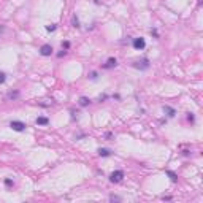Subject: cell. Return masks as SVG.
<instances>
[{"instance_id": "obj_1", "label": "cell", "mask_w": 203, "mask_h": 203, "mask_svg": "<svg viewBox=\"0 0 203 203\" xmlns=\"http://www.w3.org/2000/svg\"><path fill=\"white\" fill-rule=\"evenodd\" d=\"M10 127L13 129L14 132H24L27 125H25L24 122H21V121H11V122H10Z\"/></svg>"}, {"instance_id": "obj_2", "label": "cell", "mask_w": 203, "mask_h": 203, "mask_svg": "<svg viewBox=\"0 0 203 203\" xmlns=\"http://www.w3.org/2000/svg\"><path fill=\"white\" fill-rule=\"evenodd\" d=\"M122 178H124V172H122V170H116V172H113L110 175V181L111 182H121Z\"/></svg>"}, {"instance_id": "obj_3", "label": "cell", "mask_w": 203, "mask_h": 203, "mask_svg": "<svg viewBox=\"0 0 203 203\" xmlns=\"http://www.w3.org/2000/svg\"><path fill=\"white\" fill-rule=\"evenodd\" d=\"M132 65H133L135 68H138V70H148L149 68V60H148V59H141V60L133 62Z\"/></svg>"}, {"instance_id": "obj_4", "label": "cell", "mask_w": 203, "mask_h": 203, "mask_svg": "<svg viewBox=\"0 0 203 203\" xmlns=\"http://www.w3.org/2000/svg\"><path fill=\"white\" fill-rule=\"evenodd\" d=\"M133 48L135 49H138V51H141V49H145V46H146V42H145V38H135L133 40Z\"/></svg>"}, {"instance_id": "obj_5", "label": "cell", "mask_w": 203, "mask_h": 203, "mask_svg": "<svg viewBox=\"0 0 203 203\" xmlns=\"http://www.w3.org/2000/svg\"><path fill=\"white\" fill-rule=\"evenodd\" d=\"M52 51H54V49H52V46H51V45H43L42 48H40V54L45 56V57L51 56V54H52Z\"/></svg>"}, {"instance_id": "obj_6", "label": "cell", "mask_w": 203, "mask_h": 203, "mask_svg": "<svg viewBox=\"0 0 203 203\" xmlns=\"http://www.w3.org/2000/svg\"><path fill=\"white\" fill-rule=\"evenodd\" d=\"M117 65V60L114 57H110L107 60V64H103V68H107V70H110V68H114V67Z\"/></svg>"}, {"instance_id": "obj_7", "label": "cell", "mask_w": 203, "mask_h": 203, "mask_svg": "<svg viewBox=\"0 0 203 203\" xmlns=\"http://www.w3.org/2000/svg\"><path fill=\"white\" fill-rule=\"evenodd\" d=\"M163 113H165L168 117H175L176 111H175V108H172V107H168V105H165V107H163Z\"/></svg>"}, {"instance_id": "obj_8", "label": "cell", "mask_w": 203, "mask_h": 203, "mask_svg": "<svg viewBox=\"0 0 203 203\" xmlns=\"http://www.w3.org/2000/svg\"><path fill=\"white\" fill-rule=\"evenodd\" d=\"M98 155H100V157H110L111 151H110V149H107V148H100L98 149Z\"/></svg>"}, {"instance_id": "obj_9", "label": "cell", "mask_w": 203, "mask_h": 203, "mask_svg": "<svg viewBox=\"0 0 203 203\" xmlns=\"http://www.w3.org/2000/svg\"><path fill=\"white\" fill-rule=\"evenodd\" d=\"M37 124L38 125H48L49 119H48V117H45V116H40V117H37Z\"/></svg>"}, {"instance_id": "obj_10", "label": "cell", "mask_w": 203, "mask_h": 203, "mask_svg": "<svg viewBox=\"0 0 203 203\" xmlns=\"http://www.w3.org/2000/svg\"><path fill=\"white\" fill-rule=\"evenodd\" d=\"M17 97H19V90H11V92H8L7 98L8 100H16Z\"/></svg>"}, {"instance_id": "obj_11", "label": "cell", "mask_w": 203, "mask_h": 203, "mask_svg": "<svg viewBox=\"0 0 203 203\" xmlns=\"http://www.w3.org/2000/svg\"><path fill=\"white\" fill-rule=\"evenodd\" d=\"M89 103H90V100L87 98V97H81V98H79V107H87Z\"/></svg>"}, {"instance_id": "obj_12", "label": "cell", "mask_w": 203, "mask_h": 203, "mask_svg": "<svg viewBox=\"0 0 203 203\" xmlns=\"http://www.w3.org/2000/svg\"><path fill=\"white\" fill-rule=\"evenodd\" d=\"M167 175L170 176V179H172L173 182H176V181H178V176H176V173H173L172 170H167Z\"/></svg>"}, {"instance_id": "obj_13", "label": "cell", "mask_w": 203, "mask_h": 203, "mask_svg": "<svg viewBox=\"0 0 203 203\" xmlns=\"http://www.w3.org/2000/svg\"><path fill=\"white\" fill-rule=\"evenodd\" d=\"M72 24H73V27H79V21H78V17L76 16L72 17Z\"/></svg>"}, {"instance_id": "obj_14", "label": "cell", "mask_w": 203, "mask_h": 203, "mask_svg": "<svg viewBox=\"0 0 203 203\" xmlns=\"http://www.w3.org/2000/svg\"><path fill=\"white\" fill-rule=\"evenodd\" d=\"M5 81H7V75L3 72H0V84H3Z\"/></svg>"}, {"instance_id": "obj_15", "label": "cell", "mask_w": 203, "mask_h": 203, "mask_svg": "<svg viewBox=\"0 0 203 203\" xmlns=\"http://www.w3.org/2000/svg\"><path fill=\"white\" fill-rule=\"evenodd\" d=\"M46 30H48V32H54V30H56V24H51V25H46Z\"/></svg>"}, {"instance_id": "obj_16", "label": "cell", "mask_w": 203, "mask_h": 203, "mask_svg": "<svg viewBox=\"0 0 203 203\" xmlns=\"http://www.w3.org/2000/svg\"><path fill=\"white\" fill-rule=\"evenodd\" d=\"M187 121H189V122H194V121H195V117H194L192 113H187Z\"/></svg>"}, {"instance_id": "obj_17", "label": "cell", "mask_w": 203, "mask_h": 203, "mask_svg": "<svg viewBox=\"0 0 203 203\" xmlns=\"http://www.w3.org/2000/svg\"><path fill=\"white\" fill-rule=\"evenodd\" d=\"M5 184H7L8 187H10V186H13V181H11L10 178H7V179H5Z\"/></svg>"}, {"instance_id": "obj_18", "label": "cell", "mask_w": 203, "mask_h": 203, "mask_svg": "<svg viewBox=\"0 0 203 203\" xmlns=\"http://www.w3.org/2000/svg\"><path fill=\"white\" fill-rule=\"evenodd\" d=\"M62 48H65V49L70 48V42H64V43H62Z\"/></svg>"}, {"instance_id": "obj_19", "label": "cell", "mask_w": 203, "mask_h": 203, "mask_svg": "<svg viewBox=\"0 0 203 203\" xmlns=\"http://www.w3.org/2000/svg\"><path fill=\"white\" fill-rule=\"evenodd\" d=\"M90 79H97V72H92V73H90Z\"/></svg>"}, {"instance_id": "obj_20", "label": "cell", "mask_w": 203, "mask_h": 203, "mask_svg": "<svg viewBox=\"0 0 203 203\" xmlns=\"http://www.w3.org/2000/svg\"><path fill=\"white\" fill-rule=\"evenodd\" d=\"M110 200H111V202H114V200L117 202V200H121V198H119V197H114V195H111V197H110Z\"/></svg>"}]
</instances>
